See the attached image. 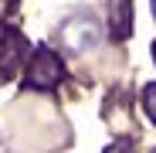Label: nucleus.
<instances>
[{"label":"nucleus","mask_w":156,"mask_h":153,"mask_svg":"<svg viewBox=\"0 0 156 153\" xmlns=\"http://www.w3.org/2000/svg\"><path fill=\"white\" fill-rule=\"evenodd\" d=\"M0 4H17V0H0Z\"/></svg>","instance_id":"nucleus-7"},{"label":"nucleus","mask_w":156,"mask_h":153,"mask_svg":"<svg viewBox=\"0 0 156 153\" xmlns=\"http://www.w3.org/2000/svg\"><path fill=\"white\" fill-rule=\"evenodd\" d=\"M153 17H156V0H153Z\"/></svg>","instance_id":"nucleus-9"},{"label":"nucleus","mask_w":156,"mask_h":153,"mask_svg":"<svg viewBox=\"0 0 156 153\" xmlns=\"http://www.w3.org/2000/svg\"><path fill=\"white\" fill-rule=\"evenodd\" d=\"M105 153H133V146L129 143H112V146H105Z\"/></svg>","instance_id":"nucleus-6"},{"label":"nucleus","mask_w":156,"mask_h":153,"mask_svg":"<svg viewBox=\"0 0 156 153\" xmlns=\"http://www.w3.org/2000/svg\"><path fill=\"white\" fill-rule=\"evenodd\" d=\"M65 78V61L51 48H37L27 61V89H55Z\"/></svg>","instance_id":"nucleus-2"},{"label":"nucleus","mask_w":156,"mask_h":153,"mask_svg":"<svg viewBox=\"0 0 156 153\" xmlns=\"http://www.w3.org/2000/svg\"><path fill=\"white\" fill-rule=\"evenodd\" d=\"M153 58H156V41H153Z\"/></svg>","instance_id":"nucleus-8"},{"label":"nucleus","mask_w":156,"mask_h":153,"mask_svg":"<svg viewBox=\"0 0 156 153\" xmlns=\"http://www.w3.org/2000/svg\"><path fill=\"white\" fill-rule=\"evenodd\" d=\"M58 38H61L65 51H71V55H85V51H92L98 44L102 31H98V20L92 14H75V17H68L61 24V34Z\"/></svg>","instance_id":"nucleus-1"},{"label":"nucleus","mask_w":156,"mask_h":153,"mask_svg":"<svg viewBox=\"0 0 156 153\" xmlns=\"http://www.w3.org/2000/svg\"><path fill=\"white\" fill-rule=\"evenodd\" d=\"M109 27L115 41H126L133 34V0H112V10H109Z\"/></svg>","instance_id":"nucleus-3"},{"label":"nucleus","mask_w":156,"mask_h":153,"mask_svg":"<svg viewBox=\"0 0 156 153\" xmlns=\"http://www.w3.org/2000/svg\"><path fill=\"white\" fill-rule=\"evenodd\" d=\"M143 106H146V112H149V119L156 122V82L143 89Z\"/></svg>","instance_id":"nucleus-5"},{"label":"nucleus","mask_w":156,"mask_h":153,"mask_svg":"<svg viewBox=\"0 0 156 153\" xmlns=\"http://www.w3.org/2000/svg\"><path fill=\"white\" fill-rule=\"evenodd\" d=\"M24 48H27V44H24V38H17V34L10 31V41H7V48H4V55H0V78H10V75L17 71Z\"/></svg>","instance_id":"nucleus-4"}]
</instances>
